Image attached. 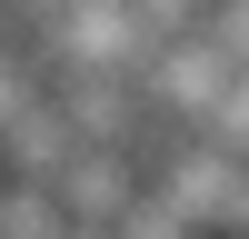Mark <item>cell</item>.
Wrapping results in <instances>:
<instances>
[{"label": "cell", "instance_id": "cell-2", "mask_svg": "<svg viewBox=\"0 0 249 239\" xmlns=\"http://www.w3.org/2000/svg\"><path fill=\"white\" fill-rule=\"evenodd\" d=\"M70 159H80V130H70L60 100H40V110H20L10 130H0V179H40V189H60Z\"/></svg>", "mask_w": 249, "mask_h": 239}, {"label": "cell", "instance_id": "cell-4", "mask_svg": "<svg viewBox=\"0 0 249 239\" xmlns=\"http://www.w3.org/2000/svg\"><path fill=\"white\" fill-rule=\"evenodd\" d=\"M60 229H70L60 189H40V179H0V239H60Z\"/></svg>", "mask_w": 249, "mask_h": 239}, {"label": "cell", "instance_id": "cell-7", "mask_svg": "<svg viewBox=\"0 0 249 239\" xmlns=\"http://www.w3.org/2000/svg\"><path fill=\"white\" fill-rule=\"evenodd\" d=\"M60 239H110V229H80V219H70V229H60Z\"/></svg>", "mask_w": 249, "mask_h": 239}, {"label": "cell", "instance_id": "cell-5", "mask_svg": "<svg viewBox=\"0 0 249 239\" xmlns=\"http://www.w3.org/2000/svg\"><path fill=\"white\" fill-rule=\"evenodd\" d=\"M110 239H210V229H190V219H179L160 189H140V199H130V219H120Z\"/></svg>", "mask_w": 249, "mask_h": 239}, {"label": "cell", "instance_id": "cell-3", "mask_svg": "<svg viewBox=\"0 0 249 239\" xmlns=\"http://www.w3.org/2000/svg\"><path fill=\"white\" fill-rule=\"evenodd\" d=\"M140 189H150V179H140V159H120V150H80L70 179H60V209H70L80 229H120Z\"/></svg>", "mask_w": 249, "mask_h": 239}, {"label": "cell", "instance_id": "cell-1", "mask_svg": "<svg viewBox=\"0 0 249 239\" xmlns=\"http://www.w3.org/2000/svg\"><path fill=\"white\" fill-rule=\"evenodd\" d=\"M239 80H249V70L219 50L210 30H199V40H170V50L140 70V90H150V110H170L179 130H210V120L230 110V90H239Z\"/></svg>", "mask_w": 249, "mask_h": 239}, {"label": "cell", "instance_id": "cell-6", "mask_svg": "<svg viewBox=\"0 0 249 239\" xmlns=\"http://www.w3.org/2000/svg\"><path fill=\"white\" fill-rule=\"evenodd\" d=\"M210 139H219V150H239V159H249V80L230 90V110L210 120Z\"/></svg>", "mask_w": 249, "mask_h": 239}]
</instances>
